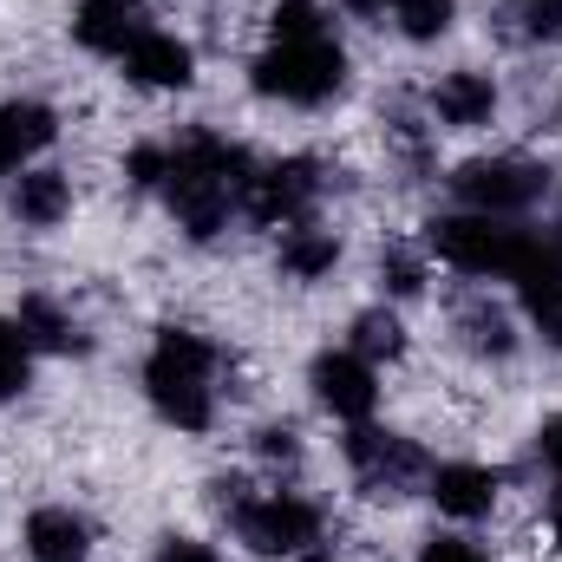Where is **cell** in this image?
Returning a JSON list of instances; mask_svg holds the SVG:
<instances>
[{
  "label": "cell",
  "instance_id": "cell-3",
  "mask_svg": "<svg viewBox=\"0 0 562 562\" xmlns=\"http://www.w3.org/2000/svg\"><path fill=\"white\" fill-rule=\"evenodd\" d=\"M425 249L438 262H451L458 276H510L524 281L537 269V229H510L504 216H431L425 223Z\"/></svg>",
  "mask_w": 562,
  "mask_h": 562
},
{
  "label": "cell",
  "instance_id": "cell-28",
  "mask_svg": "<svg viewBox=\"0 0 562 562\" xmlns=\"http://www.w3.org/2000/svg\"><path fill=\"white\" fill-rule=\"evenodd\" d=\"M517 7H524L530 33H543V40H562V0H517Z\"/></svg>",
  "mask_w": 562,
  "mask_h": 562
},
{
  "label": "cell",
  "instance_id": "cell-7",
  "mask_svg": "<svg viewBox=\"0 0 562 562\" xmlns=\"http://www.w3.org/2000/svg\"><path fill=\"white\" fill-rule=\"evenodd\" d=\"M314 196H321V164H314V157H281V164H269V170L249 177L243 210H249L256 223H281V229H294V223H307Z\"/></svg>",
  "mask_w": 562,
  "mask_h": 562
},
{
  "label": "cell",
  "instance_id": "cell-16",
  "mask_svg": "<svg viewBox=\"0 0 562 562\" xmlns=\"http://www.w3.org/2000/svg\"><path fill=\"white\" fill-rule=\"evenodd\" d=\"M66 210H72V183H66L59 170H20V183H13V216H20L26 229H53V223H66Z\"/></svg>",
  "mask_w": 562,
  "mask_h": 562
},
{
  "label": "cell",
  "instance_id": "cell-10",
  "mask_svg": "<svg viewBox=\"0 0 562 562\" xmlns=\"http://www.w3.org/2000/svg\"><path fill=\"white\" fill-rule=\"evenodd\" d=\"M144 33H150L144 0H79V13H72V40L105 59H125Z\"/></svg>",
  "mask_w": 562,
  "mask_h": 562
},
{
  "label": "cell",
  "instance_id": "cell-19",
  "mask_svg": "<svg viewBox=\"0 0 562 562\" xmlns=\"http://www.w3.org/2000/svg\"><path fill=\"white\" fill-rule=\"evenodd\" d=\"M458 334H464V347H471V353H484V360H504V353L517 347L510 314H504V307H491V301H464V307H458Z\"/></svg>",
  "mask_w": 562,
  "mask_h": 562
},
{
  "label": "cell",
  "instance_id": "cell-8",
  "mask_svg": "<svg viewBox=\"0 0 562 562\" xmlns=\"http://www.w3.org/2000/svg\"><path fill=\"white\" fill-rule=\"evenodd\" d=\"M347 458H353L367 497H406L413 477L425 471L419 445H406V438H393V431H373V425H353V431H347Z\"/></svg>",
  "mask_w": 562,
  "mask_h": 562
},
{
  "label": "cell",
  "instance_id": "cell-27",
  "mask_svg": "<svg viewBox=\"0 0 562 562\" xmlns=\"http://www.w3.org/2000/svg\"><path fill=\"white\" fill-rule=\"evenodd\" d=\"M419 562H491V557H484V550H477L471 537H431Z\"/></svg>",
  "mask_w": 562,
  "mask_h": 562
},
{
  "label": "cell",
  "instance_id": "cell-4",
  "mask_svg": "<svg viewBox=\"0 0 562 562\" xmlns=\"http://www.w3.org/2000/svg\"><path fill=\"white\" fill-rule=\"evenodd\" d=\"M249 86L262 99H281V105H327L347 86V53H340L334 33H321V40H276L249 66Z\"/></svg>",
  "mask_w": 562,
  "mask_h": 562
},
{
  "label": "cell",
  "instance_id": "cell-1",
  "mask_svg": "<svg viewBox=\"0 0 562 562\" xmlns=\"http://www.w3.org/2000/svg\"><path fill=\"white\" fill-rule=\"evenodd\" d=\"M249 177H256V170H249V157H243L236 144H223L216 132H190V138L170 150V177H164L170 216H177L196 243H210V236H223L229 210H243Z\"/></svg>",
  "mask_w": 562,
  "mask_h": 562
},
{
  "label": "cell",
  "instance_id": "cell-24",
  "mask_svg": "<svg viewBox=\"0 0 562 562\" xmlns=\"http://www.w3.org/2000/svg\"><path fill=\"white\" fill-rule=\"evenodd\" d=\"M380 276H386V288L406 301V294H419L425 288V262L413 256V249H386V256H380Z\"/></svg>",
  "mask_w": 562,
  "mask_h": 562
},
{
  "label": "cell",
  "instance_id": "cell-9",
  "mask_svg": "<svg viewBox=\"0 0 562 562\" xmlns=\"http://www.w3.org/2000/svg\"><path fill=\"white\" fill-rule=\"evenodd\" d=\"M307 380H314V400L347 425H367L373 406H380V380H373V367H367L353 347H347V353H321Z\"/></svg>",
  "mask_w": 562,
  "mask_h": 562
},
{
  "label": "cell",
  "instance_id": "cell-31",
  "mask_svg": "<svg viewBox=\"0 0 562 562\" xmlns=\"http://www.w3.org/2000/svg\"><path fill=\"white\" fill-rule=\"evenodd\" d=\"M550 537H557V543H562V484H557V491H550Z\"/></svg>",
  "mask_w": 562,
  "mask_h": 562
},
{
  "label": "cell",
  "instance_id": "cell-20",
  "mask_svg": "<svg viewBox=\"0 0 562 562\" xmlns=\"http://www.w3.org/2000/svg\"><path fill=\"white\" fill-rule=\"evenodd\" d=\"M353 353H360L367 367L400 360V353H406V327H400V314H393V307H367V314L353 321Z\"/></svg>",
  "mask_w": 562,
  "mask_h": 562
},
{
  "label": "cell",
  "instance_id": "cell-29",
  "mask_svg": "<svg viewBox=\"0 0 562 562\" xmlns=\"http://www.w3.org/2000/svg\"><path fill=\"white\" fill-rule=\"evenodd\" d=\"M157 562H223L210 543H196V537H164L157 543Z\"/></svg>",
  "mask_w": 562,
  "mask_h": 562
},
{
  "label": "cell",
  "instance_id": "cell-12",
  "mask_svg": "<svg viewBox=\"0 0 562 562\" xmlns=\"http://www.w3.org/2000/svg\"><path fill=\"white\" fill-rule=\"evenodd\" d=\"M497 491H504V477H497L491 464H438V471H431V504H438L445 517H458V524L491 517Z\"/></svg>",
  "mask_w": 562,
  "mask_h": 562
},
{
  "label": "cell",
  "instance_id": "cell-21",
  "mask_svg": "<svg viewBox=\"0 0 562 562\" xmlns=\"http://www.w3.org/2000/svg\"><path fill=\"white\" fill-rule=\"evenodd\" d=\"M33 340H26V327L20 321H0V400H20L26 386H33Z\"/></svg>",
  "mask_w": 562,
  "mask_h": 562
},
{
  "label": "cell",
  "instance_id": "cell-22",
  "mask_svg": "<svg viewBox=\"0 0 562 562\" xmlns=\"http://www.w3.org/2000/svg\"><path fill=\"white\" fill-rule=\"evenodd\" d=\"M393 20H400V33H406L413 46H425V40H445V33H451L458 7H451V0H400Z\"/></svg>",
  "mask_w": 562,
  "mask_h": 562
},
{
  "label": "cell",
  "instance_id": "cell-15",
  "mask_svg": "<svg viewBox=\"0 0 562 562\" xmlns=\"http://www.w3.org/2000/svg\"><path fill=\"white\" fill-rule=\"evenodd\" d=\"M59 132V119L40 105V99H13V105H0V177H13L33 150H46Z\"/></svg>",
  "mask_w": 562,
  "mask_h": 562
},
{
  "label": "cell",
  "instance_id": "cell-6",
  "mask_svg": "<svg viewBox=\"0 0 562 562\" xmlns=\"http://www.w3.org/2000/svg\"><path fill=\"white\" fill-rule=\"evenodd\" d=\"M229 524H236V537H243L256 557H301V550L321 543V510H314L307 497H288V491L249 497Z\"/></svg>",
  "mask_w": 562,
  "mask_h": 562
},
{
  "label": "cell",
  "instance_id": "cell-11",
  "mask_svg": "<svg viewBox=\"0 0 562 562\" xmlns=\"http://www.w3.org/2000/svg\"><path fill=\"white\" fill-rule=\"evenodd\" d=\"M125 79L144 86V92H183L190 79H196V53L177 40V33H144L138 46L125 53Z\"/></svg>",
  "mask_w": 562,
  "mask_h": 562
},
{
  "label": "cell",
  "instance_id": "cell-23",
  "mask_svg": "<svg viewBox=\"0 0 562 562\" xmlns=\"http://www.w3.org/2000/svg\"><path fill=\"white\" fill-rule=\"evenodd\" d=\"M269 33L276 40H321L327 33V7L321 0H281L269 13Z\"/></svg>",
  "mask_w": 562,
  "mask_h": 562
},
{
  "label": "cell",
  "instance_id": "cell-13",
  "mask_svg": "<svg viewBox=\"0 0 562 562\" xmlns=\"http://www.w3.org/2000/svg\"><path fill=\"white\" fill-rule=\"evenodd\" d=\"M26 557L33 562H86L92 557V524L66 504H40L26 517Z\"/></svg>",
  "mask_w": 562,
  "mask_h": 562
},
{
  "label": "cell",
  "instance_id": "cell-26",
  "mask_svg": "<svg viewBox=\"0 0 562 562\" xmlns=\"http://www.w3.org/2000/svg\"><path fill=\"white\" fill-rule=\"evenodd\" d=\"M256 451H262L269 464H294V458H301V438H294V425H262V431H256Z\"/></svg>",
  "mask_w": 562,
  "mask_h": 562
},
{
  "label": "cell",
  "instance_id": "cell-2",
  "mask_svg": "<svg viewBox=\"0 0 562 562\" xmlns=\"http://www.w3.org/2000/svg\"><path fill=\"white\" fill-rule=\"evenodd\" d=\"M216 347L190 327H164L150 360H144V393L157 406V419H170L177 431H210L216 419Z\"/></svg>",
  "mask_w": 562,
  "mask_h": 562
},
{
  "label": "cell",
  "instance_id": "cell-5",
  "mask_svg": "<svg viewBox=\"0 0 562 562\" xmlns=\"http://www.w3.org/2000/svg\"><path fill=\"white\" fill-rule=\"evenodd\" d=\"M451 190L477 216H524L550 190V170L530 164V157H471V164L451 170Z\"/></svg>",
  "mask_w": 562,
  "mask_h": 562
},
{
  "label": "cell",
  "instance_id": "cell-30",
  "mask_svg": "<svg viewBox=\"0 0 562 562\" xmlns=\"http://www.w3.org/2000/svg\"><path fill=\"white\" fill-rule=\"evenodd\" d=\"M537 458H543V471H562V413L543 419V431H537Z\"/></svg>",
  "mask_w": 562,
  "mask_h": 562
},
{
  "label": "cell",
  "instance_id": "cell-18",
  "mask_svg": "<svg viewBox=\"0 0 562 562\" xmlns=\"http://www.w3.org/2000/svg\"><path fill=\"white\" fill-rule=\"evenodd\" d=\"M13 321H20V327H26V340H33V347H46V353H86L79 321H72L59 301H46V294H26Z\"/></svg>",
  "mask_w": 562,
  "mask_h": 562
},
{
  "label": "cell",
  "instance_id": "cell-14",
  "mask_svg": "<svg viewBox=\"0 0 562 562\" xmlns=\"http://www.w3.org/2000/svg\"><path fill=\"white\" fill-rule=\"evenodd\" d=\"M431 112H438V125H451V132H477V125H491V112H497V86H491V72H445L438 86H431Z\"/></svg>",
  "mask_w": 562,
  "mask_h": 562
},
{
  "label": "cell",
  "instance_id": "cell-25",
  "mask_svg": "<svg viewBox=\"0 0 562 562\" xmlns=\"http://www.w3.org/2000/svg\"><path fill=\"white\" fill-rule=\"evenodd\" d=\"M125 177H132L138 190H157V183L170 177V150H157V144H138V150L125 157Z\"/></svg>",
  "mask_w": 562,
  "mask_h": 562
},
{
  "label": "cell",
  "instance_id": "cell-17",
  "mask_svg": "<svg viewBox=\"0 0 562 562\" xmlns=\"http://www.w3.org/2000/svg\"><path fill=\"white\" fill-rule=\"evenodd\" d=\"M334 262H340V236H334V229H321V223H294V229L281 236V276L321 281Z\"/></svg>",
  "mask_w": 562,
  "mask_h": 562
},
{
  "label": "cell",
  "instance_id": "cell-32",
  "mask_svg": "<svg viewBox=\"0 0 562 562\" xmlns=\"http://www.w3.org/2000/svg\"><path fill=\"white\" fill-rule=\"evenodd\" d=\"M353 13H386V7H400V0H347Z\"/></svg>",
  "mask_w": 562,
  "mask_h": 562
}]
</instances>
